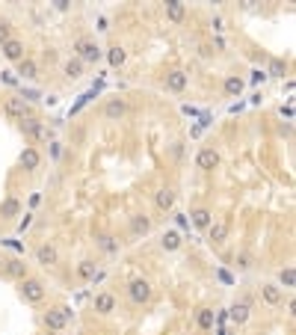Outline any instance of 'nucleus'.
<instances>
[{
    "label": "nucleus",
    "instance_id": "f257e3e1",
    "mask_svg": "<svg viewBox=\"0 0 296 335\" xmlns=\"http://www.w3.org/2000/svg\"><path fill=\"white\" fill-rule=\"evenodd\" d=\"M74 50H77V59L80 62H98L101 59V48L92 39H77L74 42Z\"/></svg>",
    "mask_w": 296,
    "mask_h": 335
},
{
    "label": "nucleus",
    "instance_id": "f03ea898",
    "mask_svg": "<svg viewBox=\"0 0 296 335\" xmlns=\"http://www.w3.org/2000/svg\"><path fill=\"white\" fill-rule=\"evenodd\" d=\"M68 318H71V309H50L47 315H44V327L50 330V333H59V330H65V324H68Z\"/></svg>",
    "mask_w": 296,
    "mask_h": 335
},
{
    "label": "nucleus",
    "instance_id": "7ed1b4c3",
    "mask_svg": "<svg viewBox=\"0 0 296 335\" xmlns=\"http://www.w3.org/2000/svg\"><path fill=\"white\" fill-rule=\"evenodd\" d=\"M21 294L27 303H42L44 300V285L39 279H21Z\"/></svg>",
    "mask_w": 296,
    "mask_h": 335
},
{
    "label": "nucleus",
    "instance_id": "20e7f679",
    "mask_svg": "<svg viewBox=\"0 0 296 335\" xmlns=\"http://www.w3.org/2000/svg\"><path fill=\"white\" fill-rule=\"evenodd\" d=\"M127 294H130V300H133V303H139V306H142V303H148V300H151V285H148L145 279H133V282L127 285Z\"/></svg>",
    "mask_w": 296,
    "mask_h": 335
},
{
    "label": "nucleus",
    "instance_id": "39448f33",
    "mask_svg": "<svg viewBox=\"0 0 296 335\" xmlns=\"http://www.w3.org/2000/svg\"><path fill=\"white\" fill-rule=\"evenodd\" d=\"M21 122H24V131H27V134H30L33 140H39V143H42V140H47V128H44V125H42L39 119L27 116V119H21Z\"/></svg>",
    "mask_w": 296,
    "mask_h": 335
},
{
    "label": "nucleus",
    "instance_id": "423d86ee",
    "mask_svg": "<svg viewBox=\"0 0 296 335\" xmlns=\"http://www.w3.org/2000/svg\"><path fill=\"white\" fill-rule=\"evenodd\" d=\"M196 163H199V169H216V166H219V151H213V148H202L199 157H196Z\"/></svg>",
    "mask_w": 296,
    "mask_h": 335
},
{
    "label": "nucleus",
    "instance_id": "0eeeda50",
    "mask_svg": "<svg viewBox=\"0 0 296 335\" xmlns=\"http://www.w3.org/2000/svg\"><path fill=\"white\" fill-rule=\"evenodd\" d=\"M3 56L12 59V62H21V59H24V45H21L18 39H9V42L3 45Z\"/></svg>",
    "mask_w": 296,
    "mask_h": 335
},
{
    "label": "nucleus",
    "instance_id": "6e6552de",
    "mask_svg": "<svg viewBox=\"0 0 296 335\" xmlns=\"http://www.w3.org/2000/svg\"><path fill=\"white\" fill-rule=\"evenodd\" d=\"M36 258H39V264H44V267H50V264L59 261V255H56V249H53L50 243H42V246L36 249Z\"/></svg>",
    "mask_w": 296,
    "mask_h": 335
},
{
    "label": "nucleus",
    "instance_id": "1a4fd4ad",
    "mask_svg": "<svg viewBox=\"0 0 296 335\" xmlns=\"http://www.w3.org/2000/svg\"><path fill=\"white\" fill-rule=\"evenodd\" d=\"M3 270H6L12 279H27V264H24V261L9 258V261H3Z\"/></svg>",
    "mask_w": 296,
    "mask_h": 335
},
{
    "label": "nucleus",
    "instance_id": "9d476101",
    "mask_svg": "<svg viewBox=\"0 0 296 335\" xmlns=\"http://www.w3.org/2000/svg\"><path fill=\"white\" fill-rule=\"evenodd\" d=\"M113 309H116V297L113 294H98L95 297V312L98 315H110Z\"/></svg>",
    "mask_w": 296,
    "mask_h": 335
},
{
    "label": "nucleus",
    "instance_id": "9b49d317",
    "mask_svg": "<svg viewBox=\"0 0 296 335\" xmlns=\"http://www.w3.org/2000/svg\"><path fill=\"white\" fill-rule=\"evenodd\" d=\"M166 89H172V92H184V89H187V74H184V71H172V74L166 77Z\"/></svg>",
    "mask_w": 296,
    "mask_h": 335
},
{
    "label": "nucleus",
    "instance_id": "f8f14e48",
    "mask_svg": "<svg viewBox=\"0 0 296 335\" xmlns=\"http://www.w3.org/2000/svg\"><path fill=\"white\" fill-rule=\"evenodd\" d=\"M208 232H211V240H213V243H225V238H228V223H222V220H219V223H211Z\"/></svg>",
    "mask_w": 296,
    "mask_h": 335
},
{
    "label": "nucleus",
    "instance_id": "ddd939ff",
    "mask_svg": "<svg viewBox=\"0 0 296 335\" xmlns=\"http://www.w3.org/2000/svg\"><path fill=\"white\" fill-rule=\"evenodd\" d=\"M261 297H264L267 306H279V303H282V288H279V285H264V288H261Z\"/></svg>",
    "mask_w": 296,
    "mask_h": 335
},
{
    "label": "nucleus",
    "instance_id": "4468645a",
    "mask_svg": "<svg viewBox=\"0 0 296 335\" xmlns=\"http://www.w3.org/2000/svg\"><path fill=\"white\" fill-rule=\"evenodd\" d=\"M3 110H6V116H12V119H24V101H21V98H6Z\"/></svg>",
    "mask_w": 296,
    "mask_h": 335
},
{
    "label": "nucleus",
    "instance_id": "2eb2a0df",
    "mask_svg": "<svg viewBox=\"0 0 296 335\" xmlns=\"http://www.w3.org/2000/svg\"><path fill=\"white\" fill-rule=\"evenodd\" d=\"M211 223H213V214H211L208 208H196V211H193V226H196V229H208Z\"/></svg>",
    "mask_w": 296,
    "mask_h": 335
},
{
    "label": "nucleus",
    "instance_id": "dca6fc26",
    "mask_svg": "<svg viewBox=\"0 0 296 335\" xmlns=\"http://www.w3.org/2000/svg\"><path fill=\"white\" fill-rule=\"evenodd\" d=\"M130 232H133L136 238H145V235L151 232V220H148V217H133V220H130Z\"/></svg>",
    "mask_w": 296,
    "mask_h": 335
},
{
    "label": "nucleus",
    "instance_id": "f3484780",
    "mask_svg": "<svg viewBox=\"0 0 296 335\" xmlns=\"http://www.w3.org/2000/svg\"><path fill=\"white\" fill-rule=\"evenodd\" d=\"M125 110H127V107H125V101H122V98H113V101H107V107H104V113H107L110 119H122V116H125Z\"/></svg>",
    "mask_w": 296,
    "mask_h": 335
},
{
    "label": "nucleus",
    "instance_id": "a211bd4d",
    "mask_svg": "<svg viewBox=\"0 0 296 335\" xmlns=\"http://www.w3.org/2000/svg\"><path fill=\"white\" fill-rule=\"evenodd\" d=\"M39 163H42V157H39L36 148H24V151H21V166H24V169H36Z\"/></svg>",
    "mask_w": 296,
    "mask_h": 335
},
{
    "label": "nucleus",
    "instance_id": "6ab92c4d",
    "mask_svg": "<svg viewBox=\"0 0 296 335\" xmlns=\"http://www.w3.org/2000/svg\"><path fill=\"white\" fill-rule=\"evenodd\" d=\"M172 205H175V193H172L169 187L157 190V208H160V211H172Z\"/></svg>",
    "mask_w": 296,
    "mask_h": 335
},
{
    "label": "nucleus",
    "instance_id": "aec40b11",
    "mask_svg": "<svg viewBox=\"0 0 296 335\" xmlns=\"http://www.w3.org/2000/svg\"><path fill=\"white\" fill-rule=\"evenodd\" d=\"M184 12H187V9H184L181 0H169V3H166V18H169V21H181Z\"/></svg>",
    "mask_w": 296,
    "mask_h": 335
},
{
    "label": "nucleus",
    "instance_id": "412c9836",
    "mask_svg": "<svg viewBox=\"0 0 296 335\" xmlns=\"http://www.w3.org/2000/svg\"><path fill=\"white\" fill-rule=\"evenodd\" d=\"M231 321H234L237 327H240V324H246V321H249V306H246V303L234 306V309H231Z\"/></svg>",
    "mask_w": 296,
    "mask_h": 335
},
{
    "label": "nucleus",
    "instance_id": "4be33fe9",
    "mask_svg": "<svg viewBox=\"0 0 296 335\" xmlns=\"http://www.w3.org/2000/svg\"><path fill=\"white\" fill-rule=\"evenodd\" d=\"M196 321H199V330H213V321H216V318H213L211 309H199V318H196Z\"/></svg>",
    "mask_w": 296,
    "mask_h": 335
},
{
    "label": "nucleus",
    "instance_id": "5701e85b",
    "mask_svg": "<svg viewBox=\"0 0 296 335\" xmlns=\"http://www.w3.org/2000/svg\"><path fill=\"white\" fill-rule=\"evenodd\" d=\"M18 74H21V77H36L39 68H36L33 59H21V62H18Z\"/></svg>",
    "mask_w": 296,
    "mask_h": 335
},
{
    "label": "nucleus",
    "instance_id": "b1692460",
    "mask_svg": "<svg viewBox=\"0 0 296 335\" xmlns=\"http://www.w3.org/2000/svg\"><path fill=\"white\" fill-rule=\"evenodd\" d=\"M279 282H282V288H294L296 285V270L294 267H285V270L279 273Z\"/></svg>",
    "mask_w": 296,
    "mask_h": 335
},
{
    "label": "nucleus",
    "instance_id": "393cba45",
    "mask_svg": "<svg viewBox=\"0 0 296 335\" xmlns=\"http://www.w3.org/2000/svg\"><path fill=\"white\" fill-rule=\"evenodd\" d=\"M65 74H68L71 80H77V77L83 74V62H80V59H68V62H65Z\"/></svg>",
    "mask_w": 296,
    "mask_h": 335
},
{
    "label": "nucleus",
    "instance_id": "a878e982",
    "mask_svg": "<svg viewBox=\"0 0 296 335\" xmlns=\"http://www.w3.org/2000/svg\"><path fill=\"white\" fill-rule=\"evenodd\" d=\"M160 243H163V249H178V246H181V235H178V232H166Z\"/></svg>",
    "mask_w": 296,
    "mask_h": 335
},
{
    "label": "nucleus",
    "instance_id": "bb28decb",
    "mask_svg": "<svg viewBox=\"0 0 296 335\" xmlns=\"http://www.w3.org/2000/svg\"><path fill=\"white\" fill-rule=\"evenodd\" d=\"M18 211H21V205H18L15 199H6V202L0 205V214H3V217H18Z\"/></svg>",
    "mask_w": 296,
    "mask_h": 335
},
{
    "label": "nucleus",
    "instance_id": "cd10ccee",
    "mask_svg": "<svg viewBox=\"0 0 296 335\" xmlns=\"http://www.w3.org/2000/svg\"><path fill=\"white\" fill-rule=\"evenodd\" d=\"M225 92H228V95H240V92H243V80H240V77H228V80H225Z\"/></svg>",
    "mask_w": 296,
    "mask_h": 335
},
{
    "label": "nucleus",
    "instance_id": "c85d7f7f",
    "mask_svg": "<svg viewBox=\"0 0 296 335\" xmlns=\"http://www.w3.org/2000/svg\"><path fill=\"white\" fill-rule=\"evenodd\" d=\"M77 273H80L83 279H95V276H98V270H95V264H92V261H80Z\"/></svg>",
    "mask_w": 296,
    "mask_h": 335
},
{
    "label": "nucleus",
    "instance_id": "c756f323",
    "mask_svg": "<svg viewBox=\"0 0 296 335\" xmlns=\"http://www.w3.org/2000/svg\"><path fill=\"white\" fill-rule=\"evenodd\" d=\"M125 56H127V53H125L122 48H110V53H107L110 65H122V62H125Z\"/></svg>",
    "mask_w": 296,
    "mask_h": 335
},
{
    "label": "nucleus",
    "instance_id": "7c9ffc66",
    "mask_svg": "<svg viewBox=\"0 0 296 335\" xmlns=\"http://www.w3.org/2000/svg\"><path fill=\"white\" fill-rule=\"evenodd\" d=\"M285 71H288V62H285V59H273V62H270V74L285 77Z\"/></svg>",
    "mask_w": 296,
    "mask_h": 335
},
{
    "label": "nucleus",
    "instance_id": "2f4dec72",
    "mask_svg": "<svg viewBox=\"0 0 296 335\" xmlns=\"http://www.w3.org/2000/svg\"><path fill=\"white\" fill-rule=\"evenodd\" d=\"M98 243H101V249H104V252H116V249H119V243H116V240H113L110 235H104V238H101Z\"/></svg>",
    "mask_w": 296,
    "mask_h": 335
},
{
    "label": "nucleus",
    "instance_id": "473e14b6",
    "mask_svg": "<svg viewBox=\"0 0 296 335\" xmlns=\"http://www.w3.org/2000/svg\"><path fill=\"white\" fill-rule=\"evenodd\" d=\"M9 42V24H0V45Z\"/></svg>",
    "mask_w": 296,
    "mask_h": 335
},
{
    "label": "nucleus",
    "instance_id": "72a5a7b5",
    "mask_svg": "<svg viewBox=\"0 0 296 335\" xmlns=\"http://www.w3.org/2000/svg\"><path fill=\"white\" fill-rule=\"evenodd\" d=\"M267 77V71H252V83H261Z\"/></svg>",
    "mask_w": 296,
    "mask_h": 335
},
{
    "label": "nucleus",
    "instance_id": "f704fd0d",
    "mask_svg": "<svg viewBox=\"0 0 296 335\" xmlns=\"http://www.w3.org/2000/svg\"><path fill=\"white\" fill-rule=\"evenodd\" d=\"M50 154L59 157V154H62V145H59V143H50Z\"/></svg>",
    "mask_w": 296,
    "mask_h": 335
}]
</instances>
